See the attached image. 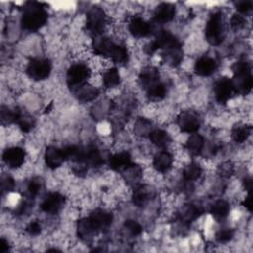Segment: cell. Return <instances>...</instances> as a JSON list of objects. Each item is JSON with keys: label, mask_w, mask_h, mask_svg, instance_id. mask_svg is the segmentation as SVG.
Instances as JSON below:
<instances>
[{"label": "cell", "mask_w": 253, "mask_h": 253, "mask_svg": "<svg viewBox=\"0 0 253 253\" xmlns=\"http://www.w3.org/2000/svg\"><path fill=\"white\" fill-rule=\"evenodd\" d=\"M94 53L98 56L107 57L117 64H125L128 62L127 49L119 45L114 44L110 39L105 37H96L93 42Z\"/></svg>", "instance_id": "1"}, {"label": "cell", "mask_w": 253, "mask_h": 253, "mask_svg": "<svg viewBox=\"0 0 253 253\" xmlns=\"http://www.w3.org/2000/svg\"><path fill=\"white\" fill-rule=\"evenodd\" d=\"M47 20V13L43 4L35 1L27 2L24 6V12L21 19L22 27L30 32L40 30Z\"/></svg>", "instance_id": "2"}, {"label": "cell", "mask_w": 253, "mask_h": 253, "mask_svg": "<svg viewBox=\"0 0 253 253\" xmlns=\"http://www.w3.org/2000/svg\"><path fill=\"white\" fill-rule=\"evenodd\" d=\"M224 31L223 14L220 12L213 14L208 21L205 30L207 41L213 46L220 45L224 41Z\"/></svg>", "instance_id": "3"}, {"label": "cell", "mask_w": 253, "mask_h": 253, "mask_svg": "<svg viewBox=\"0 0 253 253\" xmlns=\"http://www.w3.org/2000/svg\"><path fill=\"white\" fill-rule=\"evenodd\" d=\"M105 23H106V16L102 8L94 6L88 11L87 18H86V30L94 38L99 37L101 34H102Z\"/></svg>", "instance_id": "4"}, {"label": "cell", "mask_w": 253, "mask_h": 253, "mask_svg": "<svg viewBox=\"0 0 253 253\" xmlns=\"http://www.w3.org/2000/svg\"><path fill=\"white\" fill-rule=\"evenodd\" d=\"M28 75L34 80H44L47 78L52 71V65L46 59H33L27 67Z\"/></svg>", "instance_id": "5"}, {"label": "cell", "mask_w": 253, "mask_h": 253, "mask_svg": "<svg viewBox=\"0 0 253 253\" xmlns=\"http://www.w3.org/2000/svg\"><path fill=\"white\" fill-rule=\"evenodd\" d=\"M90 76V69L82 64H76L71 66L67 73V81L70 88L74 89L82 84Z\"/></svg>", "instance_id": "6"}, {"label": "cell", "mask_w": 253, "mask_h": 253, "mask_svg": "<svg viewBox=\"0 0 253 253\" xmlns=\"http://www.w3.org/2000/svg\"><path fill=\"white\" fill-rule=\"evenodd\" d=\"M177 124L180 130L184 133H196L201 126L199 115L191 110L183 111L177 117Z\"/></svg>", "instance_id": "7"}, {"label": "cell", "mask_w": 253, "mask_h": 253, "mask_svg": "<svg viewBox=\"0 0 253 253\" xmlns=\"http://www.w3.org/2000/svg\"><path fill=\"white\" fill-rule=\"evenodd\" d=\"M65 204V197L57 192L49 193L43 201L41 205L42 211L45 213L54 215L57 214Z\"/></svg>", "instance_id": "8"}, {"label": "cell", "mask_w": 253, "mask_h": 253, "mask_svg": "<svg viewBox=\"0 0 253 253\" xmlns=\"http://www.w3.org/2000/svg\"><path fill=\"white\" fill-rule=\"evenodd\" d=\"M234 90L231 83V79L223 77L219 79L215 85L216 99L219 103L226 104L233 95Z\"/></svg>", "instance_id": "9"}, {"label": "cell", "mask_w": 253, "mask_h": 253, "mask_svg": "<svg viewBox=\"0 0 253 253\" xmlns=\"http://www.w3.org/2000/svg\"><path fill=\"white\" fill-rule=\"evenodd\" d=\"M155 44L158 49L161 48L164 50V52H169V50H172V49L181 48V43L179 42V40L168 31H161L158 35L155 41Z\"/></svg>", "instance_id": "10"}, {"label": "cell", "mask_w": 253, "mask_h": 253, "mask_svg": "<svg viewBox=\"0 0 253 253\" xmlns=\"http://www.w3.org/2000/svg\"><path fill=\"white\" fill-rule=\"evenodd\" d=\"M234 92L240 95H247L253 86V78L250 72H244L239 74H234L233 79H231Z\"/></svg>", "instance_id": "11"}, {"label": "cell", "mask_w": 253, "mask_h": 253, "mask_svg": "<svg viewBox=\"0 0 253 253\" xmlns=\"http://www.w3.org/2000/svg\"><path fill=\"white\" fill-rule=\"evenodd\" d=\"M2 158L10 168H19L25 161V151L20 147H10L4 151Z\"/></svg>", "instance_id": "12"}, {"label": "cell", "mask_w": 253, "mask_h": 253, "mask_svg": "<svg viewBox=\"0 0 253 253\" xmlns=\"http://www.w3.org/2000/svg\"><path fill=\"white\" fill-rule=\"evenodd\" d=\"M66 159L63 149H60L53 145L46 147L45 153V161L48 168L57 169L64 163Z\"/></svg>", "instance_id": "13"}, {"label": "cell", "mask_w": 253, "mask_h": 253, "mask_svg": "<svg viewBox=\"0 0 253 253\" xmlns=\"http://www.w3.org/2000/svg\"><path fill=\"white\" fill-rule=\"evenodd\" d=\"M94 227L98 230V231H101L103 230H106L111 224H112V215L105 211L97 209L91 213V215L88 217Z\"/></svg>", "instance_id": "14"}, {"label": "cell", "mask_w": 253, "mask_h": 253, "mask_svg": "<svg viewBox=\"0 0 253 253\" xmlns=\"http://www.w3.org/2000/svg\"><path fill=\"white\" fill-rule=\"evenodd\" d=\"M154 197V190L146 185H138L134 189L133 203L138 207L144 206Z\"/></svg>", "instance_id": "15"}, {"label": "cell", "mask_w": 253, "mask_h": 253, "mask_svg": "<svg viewBox=\"0 0 253 253\" xmlns=\"http://www.w3.org/2000/svg\"><path fill=\"white\" fill-rule=\"evenodd\" d=\"M195 72L203 77H207L212 75L217 69L216 62L208 57H204L199 59L195 64Z\"/></svg>", "instance_id": "16"}, {"label": "cell", "mask_w": 253, "mask_h": 253, "mask_svg": "<svg viewBox=\"0 0 253 253\" xmlns=\"http://www.w3.org/2000/svg\"><path fill=\"white\" fill-rule=\"evenodd\" d=\"M201 214L202 210L198 206L193 204H186L179 209L177 217L179 219V222H182L183 224H190L198 219Z\"/></svg>", "instance_id": "17"}, {"label": "cell", "mask_w": 253, "mask_h": 253, "mask_svg": "<svg viewBox=\"0 0 253 253\" xmlns=\"http://www.w3.org/2000/svg\"><path fill=\"white\" fill-rule=\"evenodd\" d=\"M160 79V73L155 67H146L144 68L139 74V82L144 89L153 86L158 83Z\"/></svg>", "instance_id": "18"}, {"label": "cell", "mask_w": 253, "mask_h": 253, "mask_svg": "<svg viewBox=\"0 0 253 253\" xmlns=\"http://www.w3.org/2000/svg\"><path fill=\"white\" fill-rule=\"evenodd\" d=\"M131 34L136 38H142L150 33L149 24L140 17H134L129 26Z\"/></svg>", "instance_id": "19"}, {"label": "cell", "mask_w": 253, "mask_h": 253, "mask_svg": "<svg viewBox=\"0 0 253 253\" xmlns=\"http://www.w3.org/2000/svg\"><path fill=\"white\" fill-rule=\"evenodd\" d=\"M98 230L94 227L89 218H84L77 223V234L83 240H89L98 233Z\"/></svg>", "instance_id": "20"}, {"label": "cell", "mask_w": 253, "mask_h": 253, "mask_svg": "<svg viewBox=\"0 0 253 253\" xmlns=\"http://www.w3.org/2000/svg\"><path fill=\"white\" fill-rule=\"evenodd\" d=\"M175 15V6L171 3L160 4L155 12V19L160 23H166L171 21Z\"/></svg>", "instance_id": "21"}, {"label": "cell", "mask_w": 253, "mask_h": 253, "mask_svg": "<svg viewBox=\"0 0 253 253\" xmlns=\"http://www.w3.org/2000/svg\"><path fill=\"white\" fill-rule=\"evenodd\" d=\"M73 90L75 96L79 101H81V102H89V101L94 100L99 94V91L96 87L86 83L74 88Z\"/></svg>", "instance_id": "22"}, {"label": "cell", "mask_w": 253, "mask_h": 253, "mask_svg": "<svg viewBox=\"0 0 253 253\" xmlns=\"http://www.w3.org/2000/svg\"><path fill=\"white\" fill-rule=\"evenodd\" d=\"M132 164H133L132 159L130 154L128 153L116 154L110 159V161H109L110 168L115 171H123Z\"/></svg>", "instance_id": "23"}, {"label": "cell", "mask_w": 253, "mask_h": 253, "mask_svg": "<svg viewBox=\"0 0 253 253\" xmlns=\"http://www.w3.org/2000/svg\"><path fill=\"white\" fill-rule=\"evenodd\" d=\"M172 162V156L167 151H161L154 159V167L160 172H165L171 167Z\"/></svg>", "instance_id": "24"}, {"label": "cell", "mask_w": 253, "mask_h": 253, "mask_svg": "<svg viewBox=\"0 0 253 253\" xmlns=\"http://www.w3.org/2000/svg\"><path fill=\"white\" fill-rule=\"evenodd\" d=\"M85 164L92 167H100L103 164L102 156L100 155L99 150L95 146H87L86 156H85Z\"/></svg>", "instance_id": "25"}, {"label": "cell", "mask_w": 253, "mask_h": 253, "mask_svg": "<svg viewBox=\"0 0 253 253\" xmlns=\"http://www.w3.org/2000/svg\"><path fill=\"white\" fill-rule=\"evenodd\" d=\"M186 147L192 156H198L204 147V138L199 134H194L190 136L187 140Z\"/></svg>", "instance_id": "26"}, {"label": "cell", "mask_w": 253, "mask_h": 253, "mask_svg": "<svg viewBox=\"0 0 253 253\" xmlns=\"http://www.w3.org/2000/svg\"><path fill=\"white\" fill-rule=\"evenodd\" d=\"M148 137L151 142L159 147H166L171 141L169 135L162 130H155L150 132Z\"/></svg>", "instance_id": "27"}, {"label": "cell", "mask_w": 253, "mask_h": 253, "mask_svg": "<svg viewBox=\"0 0 253 253\" xmlns=\"http://www.w3.org/2000/svg\"><path fill=\"white\" fill-rule=\"evenodd\" d=\"M250 132H251V127L250 126L243 125V124H238V125H235L232 128L231 137H232V138L235 142L242 143L248 138V137L250 135Z\"/></svg>", "instance_id": "28"}, {"label": "cell", "mask_w": 253, "mask_h": 253, "mask_svg": "<svg viewBox=\"0 0 253 253\" xmlns=\"http://www.w3.org/2000/svg\"><path fill=\"white\" fill-rule=\"evenodd\" d=\"M211 213L216 219L223 220L227 218L230 214V205L228 204V202L224 200H219L212 206Z\"/></svg>", "instance_id": "29"}, {"label": "cell", "mask_w": 253, "mask_h": 253, "mask_svg": "<svg viewBox=\"0 0 253 253\" xmlns=\"http://www.w3.org/2000/svg\"><path fill=\"white\" fill-rule=\"evenodd\" d=\"M147 92V97L151 101H160L165 97L166 94V88L165 86L161 83L160 81L153 86H150L146 89Z\"/></svg>", "instance_id": "30"}, {"label": "cell", "mask_w": 253, "mask_h": 253, "mask_svg": "<svg viewBox=\"0 0 253 253\" xmlns=\"http://www.w3.org/2000/svg\"><path fill=\"white\" fill-rule=\"evenodd\" d=\"M16 123L18 124L19 128L25 133H29L34 127L33 117H31L29 114H27V113H25V112H23L19 109H18Z\"/></svg>", "instance_id": "31"}, {"label": "cell", "mask_w": 253, "mask_h": 253, "mask_svg": "<svg viewBox=\"0 0 253 253\" xmlns=\"http://www.w3.org/2000/svg\"><path fill=\"white\" fill-rule=\"evenodd\" d=\"M202 173V169L199 164L197 163H190L188 164L183 171V177L186 181L192 182L200 177Z\"/></svg>", "instance_id": "32"}, {"label": "cell", "mask_w": 253, "mask_h": 253, "mask_svg": "<svg viewBox=\"0 0 253 253\" xmlns=\"http://www.w3.org/2000/svg\"><path fill=\"white\" fill-rule=\"evenodd\" d=\"M103 83L107 88L115 87L120 83V74L116 68L110 69L103 76Z\"/></svg>", "instance_id": "33"}, {"label": "cell", "mask_w": 253, "mask_h": 253, "mask_svg": "<svg viewBox=\"0 0 253 253\" xmlns=\"http://www.w3.org/2000/svg\"><path fill=\"white\" fill-rule=\"evenodd\" d=\"M18 114V109L11 110L6 106H1V111H0V118H1L2 125H9L11 123H16Z\"/></svg>", "instance_id": "34"}, {"label": "cell", "mask_w": 253, "mask_h": 253, "mask_svg": "<svg viewBox=\"0 0 253 253\" xmlns=\"http://www.w3.org/2000/svg\"><path fill=\"white\" fill-rule=\"evenodd\" d=\"M162 57L165 60V62L168 63L169 65L177 66L181 63L183 59V53L181 48H177V49L169 50V52H164Z\"/></svg>", "instance_id": "35"}, {"label": "cell", "mask_w": 253, "mask_h": 253, "mask_svg": "<svg viewBox=\"0 0 253 253\" xmlns=\"http://www.w3.org/2000/svg\"><path fill=\"white\" fill-rule=\"evenodd\" d=\"M122 172L125 173L124 176H125L126 180L130 183L137 182L141 176V169L138 165H135V164L130 165L128 168H126Z\"/></svg>", "instance_id": "36"}, {"label": "cell", "mask_w": 253, "mask_h": 253, "mask_svg": "<svg viewBox=\"0 0 253 253\" xmlns=\"http://www.w3.org/2000/svg\"><path fill=\"white\" fill-rule=\"evenodd\" d=\"M233 235H234L233 230H231V229H223V230L218 231V233L216 235V238H217V240L219 242L225 243V242H228V241L231 240Z\"/></svg>", "instance_id": "37"}, {"label": "cell", "mask_w": 253, "mask_h": 253, "mask_svg": "<svg viewBox=\"0 0 253 253\" xmlns=\"http://www.w3.org/2000/svg\"><path fill=\"white\" fill-rule=\"evenodd\" d=\"M125 228L133 235H139L142 232V227L136 221L128 220L125 222Z\"/></svg>", "instance_id": "38"}, {"label": "cell", "mask_w": 253, "mask_h": 253, "mask_svg": "<svg viewBox=\"0 0 253 253\" xmlns=\"http://www.w3.org/2000/svg\"><path fill=\"white\" fill-rule=\"evenodd\" d=\"M43 187V182L40 178H33L28 184V190L31 196H37Z\"/></svg>", "instance_id": "39"}, {"label": "cell", "mask_w": 253, "mask_h": 253, "mask_svg": "<svg viewBox=\"0 0 253 253\" xmlns=\"http://www.w3.org/2000/svg\"><path fill=\"white\" fill-rule=\"evenodd\" d=\"M245 19L243 16L239 15V14H234L231 19H230V25H231V28L235 31L237 30H240L242 29L244 26H245Z\"/></svg>", "instance_id": "40"}, {"label": "cell", "mask_w": 253, "mask_h": 253, "mask_svg": "<svg viewBox=\"0 0 253 253\" xmlns=\"http://www.w3.org/2000/svg\"><path fill=\"white\" fill-rule=\"evenodd\" d=\"M231 69L233 71V74H239L244 72H250L251 68H250V65L246 62H238L232 66Z\"/></svg>", "instance_id": "41"}, {"label": "cell", "mask_w": 253, "mask_h": 253, "mask_svg": "<svg viewBox=\"0 0 253 253\" xmlns=\"http://www.w3.org/2000/svg\"><path fill=\"white\" fill-rule=\"evenodd\" d=\"M14 180L10 176H2L1 178V191L2 194L5 192H11L14 189Z\"/></svg>", "instance_id": "42"}, {"label": "cell", "mask_w": 253, "mask_h": 253, "mask_svg": "<svg viewBox=\"0 0 253 253\" xmlns=\"http://www.w3.org/2000/svg\"><path fill=\"white\" fill-rule=\"evenodd\" d=\"M236 9L241 13H247L253 8V2L251 0H241L235 3Z\"/></svg>", "instance_id": "43"}, {"label": "cell", "mask_w": 253, "mask_h": 253, "mask_svg": "<svg viewBox=\"0 0 253 253\" xmlns=\"http://www.w3.org/2000/svg\"><path fill=\"white\" fill-rule=\"evenodd\" d=\"M234 171L233 165L230 162H225L219 167V172L223 177H230Z\"/></svg>", "instance_id": "44"}, {"label": "cell", "mask_w": 253, "mask_h": 253, "mask_svg": "<svg viewBox=\"0 0 253 253\" xmlns=\"http://www.w3.org/2000/svg\"><path fill=\"white\" fill-rule=\"evenodd\" d=\"M27 232L30 234V235H38L41 233L42 231V228H41V225L38 223V222H33L31 224H29V226L27 227Z\"/></svg>", "instance_id": "45"}, {"label": "cell", "mask_w": 253, "mask_h": 253, "mask_svg": "<svg viewBox=\"0 0 253 253\" xmlns=\"http://www.w3.org/2000/svg\"><path fill=\"white\" fill-rule=\"evenodd\" d=\"M242 205L249 211H252V198H251V193H248L247 197L244 199V201L242 202Z\"/></svg>", "instance_id": "46"}, {"label": "cell", "mask_w": 253, "mask_h": 253, "mask_svg": "<svg viewBox=\"0 0 253 253\" xmlns=\"http://www.w3.org/2000/svg\"><path fill=\"white\" fill-rule=\"evenodd\" d=\"M144 50H145V53H146V54H148V55H153L154 53H156V52H157V50H158V47H157V46H156L155 42H153V43L148 44L147 46H145Z\"/></svg>", "instance_id": "47"}, {"label": "cell", "mask_w": 253, "mask_h": 253, "mask_svg": "<svg viewBox=\"0 0 253 253\" xmlns=\"http://www.w3.org/2000/svg\"><path fill=\"white\" fill-rule=\"evenodd\" d=\"M9 250V244L8 242L4 239V238H1V240H0V252L1 253H5Z\"/></svg>", "instance_id": "48"}, {"label": "cell", "mask_w": 253, "mask_h": 253, "mask_svg": "<svg viewBox=\"0 0 253 253\" xmlns=\"http://www.w3.org/2000/svg\"><path fill=\"white\" fill-rule=\"evenodd\" d=\"M252 179L250 177H247L244 179L243 181V186H244V189L248 192V193H251V190H252Z\"/></svg>", "instance_id": "49"}]
</instances>
